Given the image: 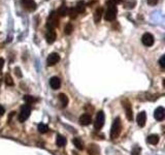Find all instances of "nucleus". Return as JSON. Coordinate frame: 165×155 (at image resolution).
I'll return each instance as SVG.
<instances>
[{
    "label": "nucleus",
    "instance_id": "f257e3e1",
    "mask_svg": "<svg viewBox=\"0 0 165 155\" xmlns=\"http://www.w3.org/2000/svg\"><path fill=\"white\" fill-rule=\"evenodd\" d=\"M121 128H122L121 120H120V118L118 117V118H116L114 120L112 128H111V139L112 140H116L117 137L120 136V134H121Z\"/></svg>",
    "mask_w": 165,
    "mask_h": 155
},
{
    "label": "nucleus",
    "instance_id": "f03ea898",
    "mask_svg": "<svg viewBox=\"0 0 165 155\" xmlns=\"http://www.w3.org/2000/svg\"><path fill=\"white\" fill-rule=\"evenodd\" d=\"M59 25V17L56 12H51L47 19V27L49 29H55Z\"/></svg>",
    "mask_w": 165,
    "mask_h": 155
},
{
    "label": "nucleus",
    "instance_id": "7ed1b4c3",
    "mask_svg": "<svg viewBox=\"0 0 165 155\" xmlns=\"http://www.w3.org/2000/svg\"><path fill=\"white\" fill-rule=\"evenodd\" d=\"M117 14H118V8L117 6H107L106 12L104 14V19L106 21H115L117 18Z\"/></svg>",
    "mask_w": 165,
    "mask_h": 155
},
{
    "label": "nucleus",
    "instance_id": "20e7f679",
    "mask_svg": "<svg viewBox=\"0 0 165 155\" xmlns=\"http://www.w3.org/2000/svg\"><path fill=\"white\" fill-rule=\"evenodd\" d=\"M30 114H31V107L29 104H24L21 107V111L19 114V121L20 122H25L29 118Z\"/></svg>",
    "mask_w": 165,
    "mask_h": 155
},
{
    "label": "nucleus",
    "instance_id": "39448f33",
    "mask_svg": "<svg viewBox=\"0 0 165 155\" xmlns=\"http://www.w3.org/2000/svg\"><path fill=\"white\" fill-rule=\"evenodd\" d=\"M104 120H105L104 113L102 111L98 112V114H97V116H96V119H95V122H94L95 129H97V130L101 129L102 126H103V124H104Z\"/></svg>",
    "mask_w": 165,
    "mask_h": 155
},
{
    "label": "nucleus",
    "instance_id": "423d86ee",
    "mask_svg": "<svg viewBox=\"0 0 165 155\" xmlns=\"http://www.w3.org/2000/svg\"><path fill=\"white\" fill-rule=\"evenodd\" d=\"M21 4L25 9L29 12H34L37 8V4L34 0H21Z\"/></svg>",
    "mask_w": 165,
    "mask_h": 155
},
{
    "label": "nucleus",
    "instance_id": "0eeeda50",
    "mask_svg": "<svg viewBox=\"0 0 165 155\" xmlns=\"http://www.w3.org/2000/svg\"><path fill=\"white\" fill-rule=\"evenodd\" d=\"M60 61V55L58 53H52L47 56V63L49 66H54L55 64H57Z\"/></svg>",
    "mask_w": 165,
    "mask_h": 155
},
{
    "label": "nucleus",
    "instance_id": "6e6552de",
    "mask_svg": "<svg viewBox=\"0 0 165 155\" xmlns=\"http://www.w3.org/2000/svg\"><path fill=\"white\" fill-rule=\"evenodd\" d=\"M154 36L151 33H144L141 37V42L146 47H152L154 45Z\"/></svg>",
    "mask_w": 165,
    "mask_h": 155
},
{
    "label": "nucleus",
    "instance_id": "1a4fd4ad",
    "mask_svg": "<svg viewBox=\"0 0 165 155\" xmlns=\"http://www.w3.org/2000/svg\"><path fill=\"white\" fill-rule=\"evenodd\" d=\"M56 37H57V34H56V31L54 29H49L47 32L46 33V39H47V44H54L55 41H56Z\"/></svg>",
    "mask_w": 165,
    "mask_h": 155
},
{
    "label": "nucleus",
    "instance_id": "9d476101",
    "mask_svg": "<svg viewBox=\"0 0 165 155\" xmlns=\"http://www.w3.org/2000/svg\"><path fill=\"white\" fill-rule=\"evenodd\" d=\"M154 117H155V119L158 120V121H162V120L164 119V117H165V110H164V107H157V109L155 110Z\"/></svg>",
    "mask_w": 165,
    "mask_h": 155
},
{
    "label": "nucleus",
    "instance_id": "9b49d317",
    "mask_svg": "<svg viewBox=\"0 0 165 155\" xmlns=\"http://www.w3.org/2000/svg\"><path fill=\"white\" fill-rule=\"evenodd\" d=\"M136 121H137V124H138V126L144 127V125H146V122H147V114H146V112H141V113L137 115Z\"/></svg>",
    "mask_w": 165,
    "mask_h": 155
},
{
    "label": "nucleus",
    "instance_id": "f8f14e48",
    "mask_svg": "<svg viewBox=\"0 0 165 155\" xmlns=\"http://www.w3.org/2000/svg\"><path fill=\"white\" fill-rule=\"evenodd\" d=\"M50 86L52 87V89L54 90H57L60 88V86H61V81H60V79L58 77H52L51 79H50Z\"/></svg>",
    "mask_w": 165,
    "mask_h": 155
},
{
    "label": "nucleus",
    "instance_id": "ddd939ff",
    "mask_svg": "<svg viewBox=\"0 0 165 155\" xmlns=\"http://www.w3.org/2000/svg\"><path fill=\"white\" fill-rule=\"evenodd\" d=\"M92 122V117L91 115L89 114H82L81 117H79V123L82 124V125H89L90 123Z\"/></svg>",
    "mask_w": 165,
    "mask_h": 155
},
{
    "label": "nucleus",
    "instance_id": "4468645a",
    "mask_svg": "<svg viewBox=\"0 0 165 155\" xmlns=\"http://www.w3.org/2000/svg\"><path fill=\"white\" fill-rule=\"evenodd\" d=\"M124 104V107H125V111H126V116H127V119L129 121H132L133 119V112H132V107L130 106V104L128 101H125Z\"/></svg>",
    "mask_w": 165,
    "mask_h": 155
},
{
    "label": "nucleus",
    "instance_id": "2eb2a0df",
    "mask_svg": "<svg viewBox=\"0 0 165 155\" xmlns=\"http://www.w3.org/2000/svg\"><path fill=\"white\" fill-rule=\"evenodd\" d=\"M102 12H103V7L102 6H98L96 8V11L94 12V22L96 24H98L101 20V17H102Z\"/></svg>",
    "mask_w": 165,
    "mask_h": 155
},
{
    "label": "nucleus",
    "instance_id": "dca6fc26",
    "mask_svg": "<svg viewBox=\"0 0 165 155\" xmlns=\"http://www.w3.org/2000/svg\"><path fill=\"white\" fill-rule=\"evenodd\" d=\"M122 3H123L125 8L131 9L134 8V6L136 5V0H124V1H122Z\"/></svg>",
    "mask_w": 165,
    "mask_h": 155
},
{
    "label": "nucleus",
    "instance_id": "f3484780",
    "mask_svg": "<svg viewBox=\"0 0 165 155\" xmlns=\"http://www.w3.org/2000/svg\"><path fill=\"white\" fill-rule=\"evenodd\" d=\"M147 142L151 145H157L159 143V136L158 134H151V136L147 137Z\"/></svg>",
    "mask_w": 165,
    "mask_h": 155
},
{
    "label": "nucleus",
    "instance_id": "a211bd4d",
    "mask_svg": "<svg viewBox=\"0 0 165 155\" xmlns=\"http://www.w3.org/2000/svg\"><path fill=\"white\" fill-rule=\"evenodd\" d=\"M76 9L77 12V14H84L86 12V4H85L84 1H79L76 3Z\"/></svg>",
    "mask_w": 165,
    "mask_h": 155
},
{
    "label": "nucleus",
    "instance_id": "6ab92c4d",
    "mask_svg": "<svg viewBox=\"0 0 165 155\" xmlns=\"http://www.w3.org/2000/svg\"><path fill=\"white\" fill-rule=\"evenodd\" d=\"M56 144L58 147H64L66 145V139L63 136H61V134H58L56 137Z\"/></svg>",
    "mask_w": 165,
    "mask_h": 155
},
{
    "label": "nucleus",
    "instance_id": "aec40b11",
    "mask_svg": "<svg viewBox=\"0 0 165 155\" xmlns=\"http://www.w3.org/2000/svg\"><path fill=\"white\" fill-rule=\"evenodd\" d=\"M67 11H68V8H67V6L65 5V4H62L61 6L58 8V11H57V15L60 17H64V16H66L67 15Z\"/></svg>",
    "mask_w": 165,
    "mask_h": 155
},
{
    "label": "nucleus",
    "instance_id": "412c9836",
    "mask_svg": "<svg viewBox=\"0 0 165 155\" xmlns=\"http://www.w3.org/2000/svg\"><path fill=\"white\" fill-rule=\"evenodd\" d=\"M59 101H60V102H61V106L63 107H65L67 104H68V97L65 95L64 93L59 94Z\"/></svg>",
    "mask_w": 165,
    "mask_h": 155
},
{
    "label": "nucleus",
    "instance_id": "4be33fe9",
    "mask_svg": "<svg viewBox=\"0 0 165 155\" xmlns=\"http://www.w3.org/2000/svg\"><path fill=\"white\" fill-rule=\"evenodd\" d=\"M67 14L69 15V18H70L71 20H73V19H76V17H77V12H76V7H70V8L67 11Z\"/></svg>",
    "mask_w": 165,
    "mask_h": 155
},
{
    "label": "nucleus",
    "instance_id": "5701e85b",
    "mask_svg": "<svg viewBox=\"0 0 165 155\" xmlns=\"http://www.w3.org/2000/svg\"><path fill=\"white\" fill-rule=\"evenodd\" d=\"M72 31H73V26H72V24L67 23L64 27V33L66 34V35H70Z\"/></svg>",
    "mask_w": 165,
    "mask_h": 155
},
{
    "label": "nucleus",
    "instance_id": "b1692460",
    "mask_svg": "<svg viewBox=\"0 0 165 155\" xmlns=\"http://www.w3.org/2000/svg\"><path fill=\"white\" fill-rule=\"evenodd\" d=\"M37 129H38V131L40 132V134H47V132L49 131V126H47V124L40 123L37 126Z\"/></svg>",
    "mask_w": 165,
    "mask_h": 155
},
{
    "label": "nucleus",
    "instance_id": "393cba45",
    "mask_svg": "<svg viewBox=\"0 0 165 155\" xmlns=\"http://www.w3.org/2000/svg\"><path fill=\"white\" fill-rule=\"evenodd\" d=\"M72 143H73V145H74V146H76L79 150H82V149H84V144H82V142L79 139H77V137H76V139H73Z\"/></svg>",
    "mask_w": 165,
    "mask_h": 155
},
{
    "label": "nucleus",
    "instance_id": "a878e982",
    "mask_svg": "<svg viewBox=\"0 0 165 155\" xmlns=\"http://www.w3.org/2000/svg\"><path fill=\"white\" fill-rule=\"evenodd\" d=\"M123 0H107L105 2V5L106 6H117L118 4L122 3Z\"/></svg>",
    "mask_w": 165,
    "mask_h": 155
},
{
    "label": "nucleus",
    "instance_id": "bb28decb",
    "mask_svg": "<svg viewBox=\"0 0 165 155\" xmlns=\"http://www.w3.org/2000/svg\"><path fill=\"white\" fill-rule=\"evenodd\" d=\"M23 99L27 104H33V102L36 101V98H34V97L31 96V95H25Z\"/></svg>",
    "mask_w": 165,
    "mask_h": 155
},
{
    "label": "nucleus",
    "instance_id": "cd10ccee",
    "mask_svg": "<svg viewBox=\"0 0 165 155\" xmlns=\"http://www.w3.org/2000/svg\"><path fill=\"white\" fill-rule=\"evenodd\" d=\"M5 84L7 86H14V81H12L11 74H8L5 76Z\"/></svg>",
    "mask_w": 165,
    "mask_h": 155
},
{
    "label": "nucleus",
    "instance_id": "c85d7f7f",
    "mask_svg": "<svg viewBox=\"0 0 165 155\" xmlns=\"http://www.w3.org/2000/svg\"><path fill=\"white\" fill-rule=\"evenodd\" d=\"M141 148L139 147H134V149L132 150V155H139L141 154Z\"/></svg>",
    "mask_w": 165,
    "mask_h": 155
},
{
    "label": "nucleus",
    "instance_id": "c756f323",
    "mask_svg": "<svg viewBox=\"0 0 165 155\" xmlns=\"http://www.w3.org/2000/svg\"><path fill=\"white\" fill-rule=\"evenodd\" d=\"M159 64L162 68H165V56H162L159 60Z\"/></svg>",
    "mask_w": 165,
    "mask_h": 155
},
{
    "label": "nucleus",
    "instance_id": "7c9ffc66",
    "mask_svg": "<svg viewBox=\"0 0 165 155\" xmlns=\"http://www.w3.org/2000/svg\"><path fill=\"white\" fill-rule=\"evenodd\" d=\"M147 4H149V5L154 6V5H156V4L158 3L159 0H147Z\"/></svg>",
    "mask_w": 165,
    "mask_h": 155
},
{
    "label": "nucleus",
    "instance_id": "2f4dec72",
    "mask_svg": "<svg viewBox=\"0 0 165 155\" xmlns=\"http://www.w3.org/2000/svg\"><path fill=\"white\" fill-rule=\"evenodd\" d=\"M15 72H16V74H18V77H19V78H21V77H22L21 71H20L19 67H16V68H15Z\"/></svg>",
    "mask_w": 165,
    "mask_h": 155
},
{
    "label": "nucleus",
    "instance_id": "473e14b6",
    "mask_svg": "<svg viewBox=\"0 0 165 155\" xmlns=\"http://www.w3.org/2000/svg\"><path fill=\"white\" fill-rule=\"evenodd\" d=\"M3 66H4V59L0 58V71H1L2 68H3Z\"/></svg>",
    "mask_w": 165,
    "mask_h": 155
},
{
    "label": "nucleus",
    "instance_id": "72a5a7b5",
    "mask_svg": "<svg viewBox=\"0 0 165 155\" xmlns=\"http://www.w3.org/2000/svg\"><path fill=\"white\" fill-rule=\"evenodd\" d=\"M3 114H4V107L2 106H0V117H1Z\"/></svg>",
    "mask_w": 165,
    "mask_h": 155
},
{
    "label": "nucleus",
    "instance_id": "f704fd0d",
    "mask_svg": "<svg viewBox=\"0 0 165 155\" xmlns=\"http://www.w3.org/2000/svg\"><path fill=\"white\" fill-rule=\"evenodd\" d=\"M0 84H1V77H0Z\"/></svg>",
    "mask_w": 165,
    "mask_h": 155
}]
</instances>
